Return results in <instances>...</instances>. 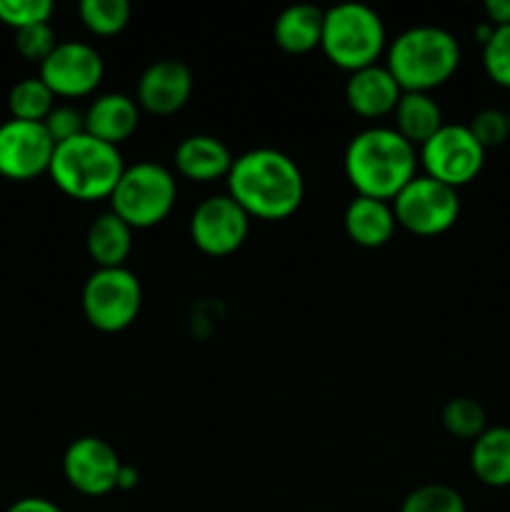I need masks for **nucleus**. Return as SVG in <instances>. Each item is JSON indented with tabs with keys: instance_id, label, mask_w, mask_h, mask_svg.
Instances as JSON below:
<instances>
[{
	"instance_id": "obj_9",
	"label": "nucleus",
	"mask_w": 510,
	"mask_h": 512,
	"mask_svg": "<svg viewBox=\"0 0 510 512\" xmlns=\"http://www.w3.org/2000/svg\"><path fill=\"white\" fill-rule=\"evenodd\" d=\"M393 213L400 228L430 238L453 228L460 215V195L428 175H415L393 198Z\"/></svg>"
},
{
	"instance_id": "obj_3",
	"label": "nucleus",
	"mask_w": 510,
	"mask_h": 512,
	"mask_svg": "<svg viewBox=\"0 0 510 512\" xmlns=\"http://www.w3.org/2000/svg\"><path fill=\"white\" fill-rule=\"evenodd\" d=\"M460 65V43L438 25H413L388 48L385 68L393 73L403 93H430L455 75Z\"/></svg>"
},
{
	"instance_id": "obj_32",
	"label": "nucleus",
	"mask_w": 510,
	"mask_h": 512,
	"mask_svg": "<svg viewBox=\"0 0 510 512\" xmlns=\"http://www.w3.org/2000/svg\"><path fill=\"white\" fill-rule=\"evenodd\" d=\"M485 20H488L493 28H500V25H510V0H488L483 5Z\"/></svg>"
},
{
	"instance_id": "obj_23",
	"label": "nucleus",
	"mask_w": 510,
	"mask_h": 512,
	"mask_svg": "<svg viewBox=\"0 0 510 512\" xmlns=\"http://www.w3.org/2000/svg\"><path fill=\"white\" fill-rule=\"evenodd\" d=\"M55 108V95L43 80L23 78L10 88L8 93V110L10 118L15 120H28V123H43Z\"/></svg>"
},
{
	"instance_id": "obj_30",
	"label": "nucleus",
	"mask_w": 510,
	"mask_h": 512,
	"mask_svg": "<svg viewBox=\"0 0 510 512\" xmlns=\"http://www.w3.org/2000/svg\"><path fill=\"white\" fill-rule=\"evenodd\" d=\"M55 45H58V38H55V30L50 23H38L30 25V28L15 30V50L25 60H33L38 65L53 53Z\"/></svg>"
},
{
	"instance_id": "obj_15",
	"label": "nucleus",
	"mask_w": 510,
	"mask_h": 512,
	"mask_svg": "<svg viewBox=\"0 0 510 512\" xmlns=\"http://www.w3.org/2000/svg\"><path fill=\"white\" fill-rule=\"evenodd\" d=\"M403 88L393 78L385 65H368L363 70L350 73L345 83V103L360 118H383L398 105Z\"/></svg>"
},
{
	"instance_id": "obj_19",
	"label": "nucleus",
	"mask_w": 510,
	"mask_h": 512,
	"mask_svg": "<svg viewBox=\"0 0 510 512\" xmlns=\"http://www.w3.org/2000/svg\"><path fill=\"white\" fill-rule=\"evenodd\" d=\"M325 10L318 5L298 3L280 10L273 23V40L283 53L305 55L320 48Z\"/></svg>"
},
{
	"instance_id": "obj_13",
	"label": "nucleus",
	"mask_w": 510,
	"mask_h": 512,
	"mask_svg": "<svg viewBox=\"0 0 510 512\" xmlns=\"http://www.w3.org/2000/svg\"><path fill=\"white\" fill-rule=\"evenodd\" d=\"M55 143L43 123L5 120L0 125V175L10 180H33L48 173Z\"/></svg>"
},
{
	"instance_id": "obj_10",
	"label": "nucleus",
	"mask_w": 510,
	"mask_h": 512,
	"mask_svg": "<svg viewBox=\"0 0 510 512\" xmlns=\"http://www.w3.org/2000/svg\"><path fill=\"white\" fill-rule=\"evenodd\" d=\"M250 230V215L225 195H210L200 200L190 215V240L195 248L213 258H225L245 243Z\"/></svg>"
},
{
	"instance_id": "obj_14",
	"label": "nucleus",
	"mask_w": 510,
	"mask_h": 512,
	"mask_svg": "<svg viewBox=\"0 0 510 512\" xmlns=\"http://www.w3.org/2000/svg\"><path fill=\"white\" fill-rule=\"evenodd\" d=\"M193 93V70L175 58H163L143 70L135 90V103L150 115H173Z\"/></svg>"
},
{
	"instance_id": "obj_22",
	"label": "nucleus",
	"mask_w": 510,
	"mask_h": 512,
	"mask_svg": "<svg viewBox=\"0 0 510 512\" xmlns=\"http://www.w3.org/2000/svg\"><path fill=\"white\" fill-rule=\"evenodd\" d=\"M393 128L408 140L410 145L420 148L425 140L433 138L443 128V110L435 103L430 93H403L393 110Z\"/></svg>"
},
{
	"instance_id": "obj_29",
	"label": "nucleus",
	"mask_w": 510,
	"mask_h": 512,
	"mask_svg": "<svg viewBox=\"0 0 510 512\" xmlns=\"http://www.w3.org/2000/svg\"><path fill=\"white\" fill-rule=\"evenodd\" d=\"M55 5L50 0H0V23L23 30L30 25L50 23Z\"/></svg>"
},
{
	"instance_id": "obj_34",
	"label": "nucleus",
	"mask_w": 510,
	"mask_h": 512,
	"mask_svg": "<svg viewBox=\"0 0 510 512\" xmlns=\"http://www.w3.org/2000/svg\"><path fill=\"white\" fill-rule=\"evenodd\" d=\"M138 483H140V473H138V470H135L133 465H128V463L120 465L118 488H115V490H125V493H128V490H135V485H138Z\"/></svg>"
},
{
	"instance_id": "obj_17",
	"label": "nucleus",
	"mask_w": 510,
	"mask_h": 512,
	"mask_svg": "<svg viewBox=\"0 0 510 512\" xmlns=\"http://www.w3.org/2000/svg\"><path fill=\"white\" fill-rule=\"evenodd\" d=\"M140 125V105L125 93L98 95L85 110V133L115 145L130 138Z\"/></svg>"
},
{
	"instance_id": "obj_6",
	"label": "nucleus",
	"mask_w": 510,
	"mask_h": 512,
	"mask_svg": "<svg viewBox=\"0 0 510 512\" xmlns=\"http://www.w3.org/2000/svg\"><path fill=\"white\" fill-rule=\"evenodd\" d=\"M178 200V180L165 165L140 160L128 165L110 195V210L133 230L163 223Z\"/></svg>"
},
{
	"instance_id": "obj_18",
	"label": "nucleus",
	"mask_w": 510,
	"mask_h": 512,
	"mask_svg": "<svg viewBox=\"0 0 510 512\" xmlns=\"http://www.w3.org/2000/svg\"><path fill=\"white\" fill-rule=\"evenodd\" d=\"M343 225L348 238L360 248H383L393 240L398 220H395L393 203L388 200L355 195L345 208Z\"/></svg>"
},
{
	"instance_id": "obj_5",
	"label": "nucleus",
	"mask_w": 510,
	"mask_h": 512,
	"mask_svg": "<svg viewBox=\"0 0 510 512\" xmlns=\"http://www.w3.org/2000/svg\"><path fill=\"white\" fill-rule=\"evenodd\" d=\"M388 35L385 23L370 5L338 3L325 10L320 50L338 68L355 73L378 63Z\"/></svg>"
},
{
	"instance_id": "obj_27",
	"label": "nucleus",
	"mask_w": 510,
	"mask_h": 512,
	"mask_svg": "<svg viewBox=\"0 0 510 512\" xmlns=\"http://www.w3.org/2000/svg\"><path fill=\"white\" fill-rule=\"evenodd\" d=\"M483 70L495 85L510 90V25L495 28L483 45Z\"/></svg>"
},
{
	"instance_id": "obj_31",
	"label": "nucleus",
	"mask_w": 510,
	"mask_h": 512,
	"mask_svg": "<svg viewBox=\"0 0 510 512\" xmlns=\"http://www.w3.org/2000/svg\"><path fill=\"white\" fill-rule=\"evenodd\" d=\"M43 125L53 143L58 145L85 133V113L75 105H55L48 118L43 120Z\"/></svg>"
},
{
	"instance_id": "obj_7",
	"label": "nucleus",
	"mask_w": 510,
	"mask_h": 512,
	"mask_svg": "<svg viewBox=\"0 0 510 512\" xmlns=\"http://www.w3.org/2000/svg\"><path fill=\"white\" fill-rule=\"evenodd\" d=\"M143 288L133 270L95 268L83 285V315L100 333H120L138 320Z\"/></svg>"
},
{
	"instance_id": "obj_24",
	"label": "nucleus",
	"mask_w": 510,
	"mask_h": 512,
	"mask_svg": "<svg viewBox=\"0 0 510 512\" xmlns=\"http://www.w3.org/2000/svg\"><path fill=\"white\" fill-rule=\"evenodd\" d=\"M443 428L453 438L475 440L488 430V413H485V408L475 398L460 395V398H453L445 403Z\"/></svg>"
},
{
	"instance_id": "obj_1",
	"label": "nucleus",
	"mask_w": 510,
	"mask_h": 512,
	"mask_svg": "<svg viewBox=\"0 0 510 512\" xmlns=\"http://www.w3.org/2000/svg\"><path fill=\"white\" fill-rule=\"evenodd\" d=\"M228 195L260 220H283L300 208L305 180L298 163L283 150L253 148L233 160L228 173Z\"/></svg>"
},
{
	"instance_id": "obj_20",
	"label": "nucleus",
	"mask_w": 510,
	"mask_h": 512,
	"mask_svg": "<svg viewBox=\"0 0 510 512\" xmlns=\"http://www.w3.org/2000/svg\"><path fill=\"white\" fill-rule=\"evenodd\" d=\"M85 248L98 268H125L133 250V228L123 218L108 210L90 223L85 235Z\"/></svg>"
},
{
	"instance_id": "obj_28",
	"label": "nucleus",
	"mask_w": 510,
	"mask_h": 512,
	"mask_svg": "<svg viewBox=\"0 0 510 512\" xmlns=\"http://www.w3.org/2000/svg\"><path fill=\"white\" fill-rule=\"evenodd\" d=\"M468 130L473 133V138L478 140L480 145L488 153L490 148H500L510 140V120L508 110L498 108H483L470 118Z\"/></svg>"
},
{
	"instance_id": "obj_26",
	"label": "nucleus",
	"mask_w": 510,
	"mask_h": 512,
	"mask_svg": "<svg viewBox=\"0 0 510 512\" xmlns=\"http://www.w3.org/2000/svg\"><path fill=\"white\" fill-rule=\"evenodd\" d=\"M400 512H468L463 495L443 483L415 488L400 505Z\"/></svg>"
},
{
	"instance_id": "obj_25",
	"label": "nucleus",
	"mask_w": 510,
	"mask_h": 512,
	"mask_svg": "<svg viewBox=\"0 0 510 512\" xmlns=\"http://www.w3.org/2000/svg\"><path fill=\"white\" fill-rule=\"evenodd\" d=\"M85 28L95 35H118L130 23L128 0H83L78 8Z\"/></svg>"
},
{
	"instance_id": "obj_21",
	"label": "nucleus",
	"mask_w": 510,
	"mask_h": 512,
	"mask_svg": "<svg viewBox=\"0 0 510 512\" xmlns=\"http://www.w3.org/2000/svg\"><path fill=\"white\" fill-rule=\"evenodd\" d=\"M470 468L475 478L488 488H508L510 485V428L493 425L470 448Z\"/></svg>"
},
{
	"instance_id": "obj_35",
	"label": "nucleus",
	"mask_w": 510,
	"mask_h": 512,
	"mask_svg": "<svg viewBox=\"0 0 510 512\" xmlns=\"http://www.w3.org/2000/svg\"><path fill=\"white\" fill-rule=\"evenodd\" d=\"M508 120H510V108H508Z\"/></svg>"
},
{
	"instance_id": "obj_2",
	"label": "nucleus",
	"mask_w": 510,
	"mask_h": 512,
	"mask_svg": "<svg viewBox=\"0 0 510 512\" xmlns=\"http://www.w3.org/2000/svg\"><path fill=\"white\" fill-rule=\"evenodd\" d=\"M343 168L355 193L393 203L395 195L418 175V148L395 128L375 125L350 138Z\"/></svg>"
},
{
	"instance_id": "obj_11",
	"label": "nucleus",
	"mask_w": 510,
	"mask_h": 512,
	"mask_svg": "<svg viewBox=\"0 0 510 512\" xmlns=\"http://www.w3.org/2000/svg\"><path fill=\"white\" fill-rule=\"evenodd\" d=\"M105 75L103 55L83 40H63L40 63L38 78L55 98H83L100 85Z\"/></svg>"
},
{
	"instance_id": "obj_16",
	"label": "nucleus",
	"mask_w": 510,
	"mask_h": 512,
	"mask_svg": "<svg viewBox=\"0 0 510 512\" xmlns=\"http://www.w3.org/2000/svg\"><path fill=\"white\" fill-rule=\"evenodd\" d=\"M173 160L183 178L195 180V183H213L218 178H228L235 158L223 140L198 133L180 140Z\"/></svg>"
},
{
	"instance_id": "obj_12",
	"label": "nucleus",
	"mask_w": 510,
	"mask_h": 512,
	"mask_svg": "<svg viewBox=\"0 0 510 512\" xmlns=\"http://www.w3.org/2000/svg\"><path fill=\"white\" fill-rule=\"evenodd\" d=\"M123 460L113 445L95 435L73 440L63 455V475L70 488L88 498H100L118 488V473Z\"/></svg>"
},
{
	"instance_id": "obj_33",
	"label": "nucleus",
	"mask_w": 510,
	"mask_h": 512,
	"mask_svg": "<svg viewBox=\"0 0 510 512\" xmlns=\"http://www.w3.org/2000/svg\"><path fill=\"white\" fill-rule=\"evenodd\" d=\"M5 512H63L55 503L45 498H20Z\"/></svg>"
},
{
	"instance_id": "obj_8",
	"label": "nucleus",
	"mask_w": 510,
	"mask_h": 512,
	"mask_svg": "<svg viewBox=\"0 0 510 512\" xmlns=\"http://www.w3.org/2000/svg\"><path fill=\"white\" fill-rule=\"evenodd\" d=\"M418 163L425 175L448 188L473 183L485 165V148L473 138L468 125L445 123L430 140L418 148Z\"/></svg>"
},
{
	"instance_id": "obj_4",
	"label": "nucleus",
	"mask_w": 510,
	"mask_h": 512,
	"mask_svg": "<svg viewBox=\"0 0 510 512\" xmlns=\"http://www.w3.org/2000/svg\"><path fill=\"white\" fill-rule=\"evenodd\" d=\"M123 170V155L115 145L83 133L55 145L48 175L65 195L90 203L110 198Z\"/></svg>"
}]
</instances>
